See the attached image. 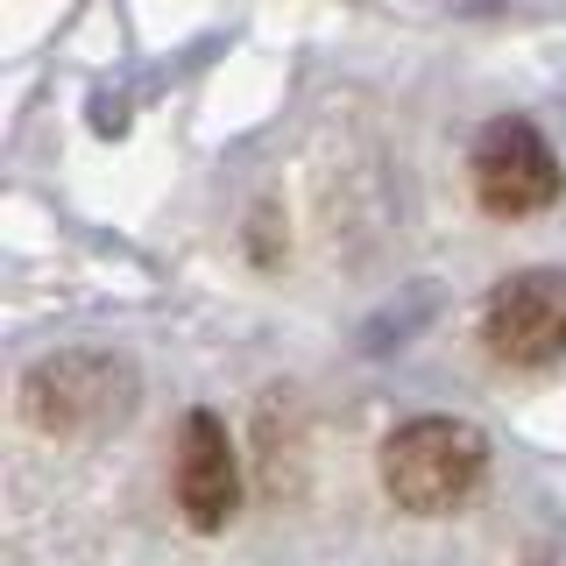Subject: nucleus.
<instances>
[{
	"label": "nucleus",
	"instance_id": "nucleus-1",
	"mask_svg": "<svg viewBox=\"0 0 566 566\" xmlns=\"http://www.w3.org/2000/svg\"><path fill=\"white\" fill-rule=\"evenodd\" d=\"M489 482V439L468 418H411L382 439V489L411 517H447Z\"/></svg>",
	"mask_w": 566,
	"mask_h": 566
},
{
	"label": "nucleus",
	"instance_id": "nucleus-2",
	"mask_svg": "<svg viewBox=\"0 0 566 566\" xmlns=\"http://www.w3.org/2000/svg\"><path fill=\"white\" fill-rule=\"evenodd\" d=\"M135 361L106 347H71V354H43L22 376V418L35 432H106L135 411Z\"/></svg>",
	"mask_w": 566,
	"mask_h": 566
},
{
	"label": "nucleus",
	"instance_id": "nucleus-3",
	"mask_svg": "<svg viewBox=\"0 0 566 566\" xmlns=\"http://www.w3.org/2000/svg\"><path fill=\"white\" fill-rule=\"evenodd\" d=\"M474 199H482L495 220H524V212H545L559 199V156L545 149V135L531 120L503 114L474 135Z\"/></svg>",
	"mask_w": 566,
	"mask_h": 566
},
{
	"label": "nucleus",
	"instance_id": "nucleus-4",
	"mask_svg": "<svg viewBox=\"0 0 566 566\" xmlns=\"http://www.w3.org/2000/svg\"><path fill=\"white\" fill-rule=\"evenodd\" d=\"M482 340L503 361H553L566 354V270H517L495 283L489 312H482Z\"/></svg>",
	"mask_w": 566,
	"mask_h": 566
},
{
	"label": "nucleus",
	"instance_id": "nucleus-5",
	"mask_svg": "<svg viewBox=\"0 0 566 566\" xmlns=\"http://www.w3.org/2000/svg\"><path fill=\"white\" fill-rule=\"evenodd\" d=\"M177 510L191 531H227V517L241 510V460L212 411H185L177 432Z\"/></svg>",
	"mask_w": 566,
	"mask_h": 566
}]
</instances>
